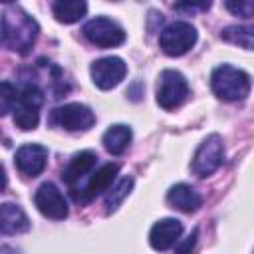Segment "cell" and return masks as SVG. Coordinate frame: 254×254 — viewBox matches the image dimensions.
Returning <instances> with one entry per match:
<instances>
[{
    "label": "cell",
    "mask_w": 254,
    "mask_h": 254,
    "mask_svg": "<svg viewBox=\"0 0 254 254\" xmlns=\"http://www.w3.org/2000/svg\"><path fill=\"white\" fill-rule=\"evenodd\" d=\"M38 22L20 6L8 4L2 12V44L18 54H28L38 38Z\"/></svg>",
    "instance_id": "obj_1"
},
{
    "label": "cell",
    "mask_w": 254,
    "mask_h": 254,
    "mask_svg": "<svg viewBox=\"0 0 254 254\" xmlns=\"http://www.w3.org/2000/svg\"><path fill=\"white\" fill-rule=\"evenodd\" d=\"M210 87L224 101H240L250 91V75L232 65H218L210 75Z\"/></svg>",
    "instance_id": "obj_2"
},
{
    "label": "cell",
    "mask_w": 254,
    "mask_h": 254,
    "mask_svg": "<svg viewBox=\"0 0 254 254\" xmlns=\"http://www.w3.org/2000/svg\"><path fill=\"white\" fill-rule=\"evenodd\" d=\"M44 103V93L36 83H24L18 87V99L14 105V123L22 131L36 129L40 121V109Z\"/></svg>",
    "instance_id": "obj_3"
},
{
    "label": "cell",
    "mask_w": 254,
    "mask_h": 254,
    "mask_svg": "<svg viewBox=\"0 0 254 254\" xmlns=\"http://www.w3.org/2000/svg\"><path fill=\"white\" fill-rule=\"evenodd\" d=\"M224 161V145H222V139L220 135L212 133L208 135L196 149L194 157H192V163H190V169L196 177H210L212 173H216L220 169Z\"/></svg>",
    "instance_id": "obj_4"
},
{
    "label": "cell",
    "mask_w": 254,
    "mask_h": 254,
    "mask_svg": "<svg viewBox=\"0 0 254 254\" xmlns=\"http://www.w3.org/2000/svg\"><path fill=\"white\" fill-rule=\"evenodd\" d=\"M194 44H196V30L189 22H173L159 36L161 50L171 58L187 54Z\"/></svg>",
    "instance_id": "obj_5"
},
{
    "label": "cell",
    "mask_w": 254,
    "mask_h": 254,
    "mask_svg": "<svg viewBox=\"0 0 254 254\" xmlns=\"http://www.w3.org/2000/svg\"><path fill=\"white\" fill-rule=\"evenodd\" d=\"M95 115L93 111L83 103H65L50 113V125L62 127L65 131H87L93 127Z\"/></svg>",
    "instance_id": "obj_6"
},
{
    "label": "cell",
    "mask_w": 254,
    "mask_h": 254,
    "mask_svg": "<svg viewBox=\"0 0 254 254\" xmlns=\"http://www.w3.org/2000/svg\"><path fill=\"white\" fill-rule=\"evenodd\" d=\"M189 95V83L177 69H165L157 83V103L163 109L179 107Z\"/></svg>",
    "instance_id": "obj_7"
},
{
    "label": "cell",
    "mask_w": 254,
    "mask_h": 254,
    "mask_svg": "<svg viewBox=\"0 0 254 254\" xmlns=\"http://www.w3.org/2000/svg\"><path fill=\"white\" fill-rule=\"evenodd\" d=\"M83 36L97 48H115L125 42L123 28L109 18H93L83 26Z\"/></svg>",
    "instance_id": "obj_8"
},
{
    "label": "cell",
    "mask_w": 254,
    "mask_h": 254,
    "mask_svg": "<svg viewBox=\"0 0 254 254\" xmlns=\"http://www.w3.org/2000/svg\"><path fill=\"white\" fill-rule=\"evenodd\" d=\"M34 204L44 216L52 220H64L67 216V202L54 183H42L38 187L34 194Z\"/></svg>",
    "instance_id": "obj_9"
},
{
    "label": "cell",
    "mask_w": 254,
    "mask_h": 254,
    "mask_svg": "<svg viewBox=\"0 0 254 254\" xmlns=\"http://www.w3.org/2000/svg\"><path fill=\"white\" fill-rule=\"evenodd\" d=\"M91 79L99 89H113L115 85H119L127 73V65L121 58L117 56H109V58H101L97 62L91 64Z\"/></svg>",
    "instance_id": "obj_10"
},
{
    "label": "cell",
    "mask_w": 254,
    "mask_h": 254,
    "mask_svg": "<svg viewBox=\"0 0 254 254\" xmlns=\"http://www.w3.org/2000/svg\"><path fill=\"white\" fill-rule=\"evenodd\" d=\"M117 173H119V165L117 163H105V165H101L97 171L91 173L87 185L83 189H79V192L77 190L71 192L73 200L83 204V202H89L93 196L109 190L111 185H113V181H115V177H117Z\"/></svg>",
    "instance_id": "obj_11"
},
{
    "label": "cell",
    "mask_w": 254,
    "mask_h": 254,
    "mask_svg": "<svg viewBox=\"0 0 254 254\" xmlns=\"http://www.w3.org/2000/svg\"><path fill=\"white\" fill-rule=\"evenodd\" d=\"M14 163H16V169L24 177L34 179V177L42 175V171L48 165V149L38 143H26L16 151Z\"/></svg>",
    "instance_id": "obj_12"
},
{
    "label": "cell",
    "mask_w": 254,
    "mask_h": 254,
    "mask_svg": "<svg viewBox=\"0 0 254 254\" xmlns=\"http://www.w3.org/2000/svg\"><path fill=\"white\" fill-rule=\"evenodd\" d=\"M183 234V224L177 218H161L159 222L153 224L151 232H149V242L155 250L163 252L173 248Z\"/></svg>",
    "instance_id": "obj_13"
},
{
    "label": "cell",
    "mask_w": 254,
    "mask_h": 254,
    "mask_svg": "<svg viewBox=\"0 0 254 254\" xmlns=\"http://www.w3.org/2000/svg\"><path fill=\"white\" fill-rule=\"evenodd\" d=\"M95 161H97V155H95L93 151H79V153H75V155L71 157V161L67 163V167H65L64 173H62V179H64V183L69 187V190H73V189L77 187V183H79L85 175L93 173Z\"/></svg>",
    "instance_id": "obj_14"
},
{
    "label": "cell",
    "mask_w": 254,
    "mask_h": 254,
    "mask_svg": "<svg viewBox=\"0 0 254 254\" xmlns=\"http://www.w3.org/2000/svg\"><path fill=\"white\" fill-rule=\"evenodd\" d=\"M167 202L173 208L181 210V212H194L202 204V198H200V194H198L196 189H192L190 185L181 183V185H175V187L169 189Z\"/></svg>",
    "instance_id": "obj_15"
},
{
    "label": "cell",
    "mask_w": 254,
    "mask_h": 254,
    "mask_svg": "<svg viewBox=\"0 0 254 254\" xmlns=\"http://www.w3.org/2000/svg\"><path fill=\"white\" fill-rule=\"evenodd\" d=\"M0 230L2 234H20L30 230V220L26 212L14 204V202H4L0 208Z\"/></svg>",
    "instance_id": "obj_16"
},
{
    "label": "cell",
    "mask_w": 254,
    "mask_h": 254,
    "mask_svg": "<svg viewBox=\"0 0 254 254\" xmlns=\"http://www.w3.org/2000/svg\"><path fill=\"white\" fill-rule=\"evenodd\" d=\"M131 137H133V133H131V127H127V125H121V123H117V125H111L105 133H103V147L107 149V153H111V155H123L125 151H127V147L131 145Z\"/></svg>",
    "instance_id": "obj_17"
},
{
    "label": "cell",
    "mask_w": 254,
    "mask_h": 254,
    "mask_svg": "<svg viewBox=\"0 0 254 254\" xmlns=\"http://www.w3.org/2000/svg\"><path fill=\"white\" fill-rule=\"evenodd\" d=\"M52 12H54L58 22L73 24V22H79L85 16L87 4L83 0H56L52 4Z\"/></svg>",
    "instance_id": "obj_18"
},
{
    "label": "cell",
    "mask_w": 254,
    "mask_h": 254,
    "mask_svg": "<svg viewBox=\"0 0 254 254\" xmlns=\"http://www.w3.org/2000/svg\"><path fill=\"white\" fill-rule=\"evenodd\" d=\"M220 38L228 44L240 46L244 50H254V24L244 26H228L220 32Z\"/></svg>",
    "instance_id": "obj_19"
},
{
    "label": "cell",
    "mask_w": 254,
    "mask_h": 254,
    "mask_svg": "<svg viewBox=\"0 0 254 254\" xmlns=\"http://www.w3.org/2000/svg\"><path fill=\"white\" fill-rule=\"evenodd\" d=\"M131 189H133V179L131 177H123L115 185H111V189L105 194V212L107 214L115 212L117 206L123 202V198L131 192Z\"/></svg>",
    "instance_id": "obj_20"
},
{
    "label": "cell",
    "mask_w": 254,
    "mask_h": 254,
    "mask_svg": "<svg viewBox=\"0 0 254 254\" xmlns=\"http://www.w3.org/2000/svg\"><path fill=\"white\" fill-rule=\"evenodd\" d=\"M18 99V87H14L10 81H2L0 85V113L8 115L10 111H14Z\"/></svg>",
    "instance_id": "obj_21"
},
{
    "label": "cell",
    "mask_w": 254,
    "mask_h": 254,
    "mask_svg": "<svg viewBox=\"0 0 254 254\" xmlns=\"http://www.w3.org/2000/svg\"><path fill=\"white\" fill-rule=\"evenodd\" d=\"M224 6L234 16H240V18L254 16V0H228Z\"/></svg>",
    "instance_id": "obj_22"
},
{
    "label": "cell",
    "mask_w": 254,
    "mask_h": 254,
    "mask_svg": "<svg viewBox=\"0 0 254 254\" xmlns=\"http://www.w3.org/2000/svg\"><path fill=\"white\" fill-rule=\"evenodd\" d=\"M210 8V2H192V4H175V10L185 12V14H194V12H204Z\"/></svg>",
    "instance_id": "obj_23"
},
{
    "label": "cell",
    "mask_w": 254,
    "mask_h": 254,
    "mask_svg": "<svg viewBox=\"0 0 254 254\" xmlns=\"http://www.w3.org/2000/svg\"><path fill=\"white\" fill-rule=\"evenodd\" d=\"M196 236H198V230L194 228V230L190 232V236L185 240V244L179 246V254H190V250H192V246H194V242H196Z\"/></svg>",
    "instance_id": "obj_24"
}]
</instances>
